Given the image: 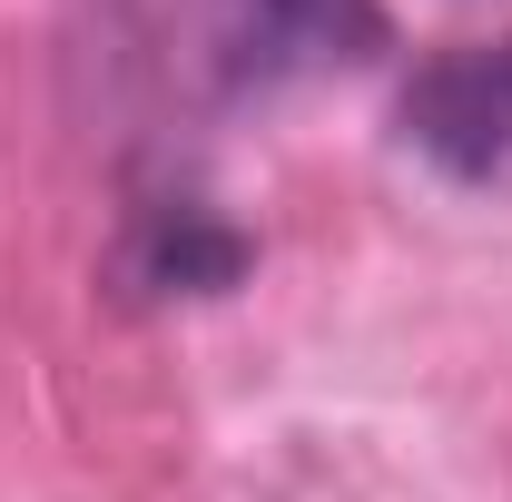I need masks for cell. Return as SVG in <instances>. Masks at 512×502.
Returning a JSON list of instances; mask_svg holds the SVG:
<instances>
[{
  "label": "cell",
  "instance_id": "obj_3",
  "mask_svg": "<svg viewBox=\"0 0 512 502\" xmlns=\"http://www.w3.org/2000/svg\"><path fill=\"white\" fill-rule=\"evenodd\" d=\"M247 266V237L237 227H217V217H148V237H138V286H158V296H197V286H227Z\"/></svg>",
  "mask_w": 512,
  "mask_h": 502
},
{
  "label": "cell",
  "instance_id": "obj_1",
  "mask_svg": "<svg viewBox=\"0 0 512 502\" xmlns=\"http://www.w3.org/2000/svg\"><path fill=\"white\" fill-rule=\"evenodd\" d=\"M404 138L444 178H493V168H512V40H463V50L414 69Z\"/></svg>",
  "mask_w": 512,
  "mask_h": 502
},
{
  "label": "cell",
  "instance_id": "obj_2",
  "mask_svg": "<svg viewBox=\"0 0 512 502\" xmlns=\"http://www.w3.org/2000/svg\"><path fill=\"white\" fill-rule=\"evenodd\" d=\"M217 50L247 89L325 79L384 50V0H217Z\"/></svg>",
  "mask_w": 512,
  "mask_h": 502
}]
</instances>
